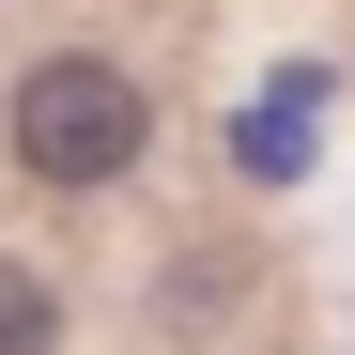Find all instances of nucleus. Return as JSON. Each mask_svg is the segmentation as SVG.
<instances>
[{
  "instance_id": "f257e3e1",
  "label": "nucleus",
  "mask_w": 355,
  "mask_h": 355,
  "mask_svg": "<svg viewBox=\"0 0 355 355\" xmlns=\"http://www.w3.org/2000/svg\"><path fill=\"white\" fill-rule=\"evenodd\" d=\"M0 155H16L31 186H62V201L124 186V170L155 155L139 62H108V46H46V62H16V93H0Z\"/></svg>"
},
{
  "instance_id": "f03ea898",
  "label": "nucleus",
  "mask_w": 355,
  "mask_h": 355,
  "mask_svg": "<svg viewBox=\"0 0 355 355\" xmlns=\"http://www.w3.org/2000/svg\"><path fill=\"white\" fill-rule=\"evenodd\" d=\"M0 355H62V278L0 248Z\"/></svg>"
}]
</instances>
